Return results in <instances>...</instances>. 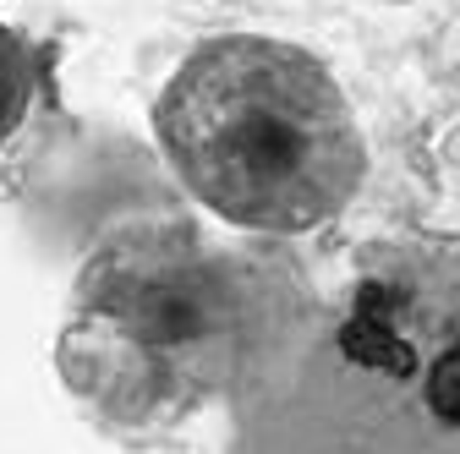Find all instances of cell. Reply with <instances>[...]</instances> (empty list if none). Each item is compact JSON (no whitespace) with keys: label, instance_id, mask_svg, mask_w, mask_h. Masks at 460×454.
Here are the masks:
<instances>
[{"label":"cell","instance_id":"6da1fadb","mask_svg":"<svg viewBox=\"0 0 460 454\" xmlns=\"http://www.w3.org/2000/svg\"><path fill=\"white\" fill-rule=\"evenodd\" d=\"M154 132L181 187L242 231L329 224L367 181L351 99L318 55L285 39L198 44L164 83Z\"/></svg>","mask_w":460,"mask_h":454},{"label":"cell","instance_id":"7a4b0ae2","mask_svg":"<svg viewBox=\"0 0 460 454\" xmlns=\"http://www.w3.org/2000/svg\"><path fill=\"white\" fill-rule=\"evenodd\" d=\"M236 334L230 285L187 247L127 241L77 285L72 383L115 416H164L219 378Z\"/></svg>","mask_w":460,"mask_h":454},{"label":"cell","instance_id":"3957f363","mask_svg":"<svg viewBox=\"0 0 460 454\" xmlns=\"http://www.w3.org/2000/svg\"><path fill=\"white\" fill-rule=\"evenodd\" d=\"M340 351L378 378L411 383L422 411L460 432V268L367 279Z\"/></svg>","mask_w":460,"mask_h":454},{"label":"cell","instance_id":"277c9868","mask_svg":"<svg viewBox=\"0 0 460 454\" xmlns=\"http://www.w3.org/2000/svg\"><path fill=\"white\" fill-rule=\"evenodd\" d=\"M28 104H33V55L6 22H0V143L17 132Z\"/></svg>","mask_w":460,"mask_h":454}]
</instances>
